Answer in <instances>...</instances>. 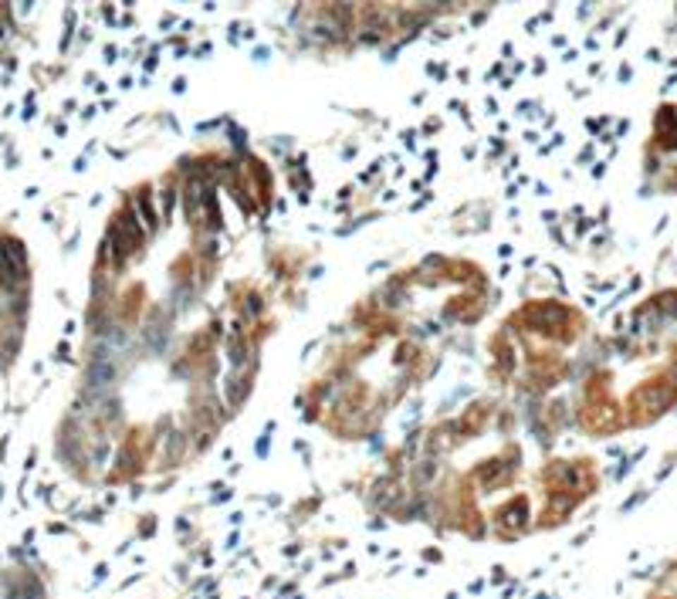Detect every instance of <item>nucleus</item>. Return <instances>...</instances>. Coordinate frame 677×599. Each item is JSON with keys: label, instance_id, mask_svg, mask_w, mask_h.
Here are the masks:
<instances>
[{"label": "nucleus", "instance_id": "f257e3e1", "mask_svg": "<svg viewBox=\"0 0 677 599\" xmlns=\"http://www.w3.org/2000/svg\"><path fill=\"white\" fill-rule=\"evenodd\" d=\"M647 599H677V562L660 576V586L654 589V596H647Z\"/></svg>", "mask_w": 677, "mask_h": 599}]
</instances>
